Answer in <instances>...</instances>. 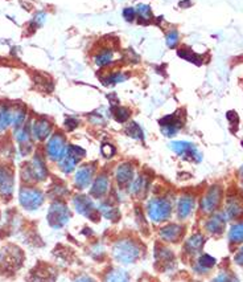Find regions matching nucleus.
<instances>
[{
    "label": "nucleus",
    "mask_w": 243,
    "mask_h": 282,
    "mask_svg": "<svg viewBox=\"0 0 243 282\" xmlns=\"http://www.w3.org/2000/svg\"><path fill=\"white\" fill-rule=\"evenodd\" d=\"M222 199V190L220 186H213L209 188L206 195L203 196L202 201H201V210L205 214H212L217 210V207L221 203Z\"/></svg>",
    "instance_id": "obj_12"
},
{
    "label": "nucleus",
    "mask_w": 243,
    "mask_h": 282,
    "mask_svg": "<svg viewBox=\"0 0 243 282\" xmlns=\"http://www.w3.org/2000/svg\"><path fill=\"white\" fill-rule=\"evenodd\" d=\"M148 187H149V179L147 175L144 174H142L139 176L136 177L134 182L131 183L130 190L131 194L136 197H144L147 191H148Z\"/></svg>",
    "instance_id": "obj_22"
},
{
    "label": "nucleus",
    "mask_w": 243,
    "mask_h": 282,
    "mask_svg": "<svg viewBox=\"0 0 243 282\" xmlns=\"http://www.w3.org/2000/svg\"><path fill=\"white\" fill-rule=\"evenodd\" d=\"M213 282H238V280L227 273H221L213 280Z\"/></svg>",
    "instance_id": "obj_41"
},
{
    "label": "nucleus",
    "mask_w": 243,
    "mask_h": 282,
    "mask_svg": "<svg viewBox=\"0 0 243 282\" xmlns=\"http://www.w3.org/2000/svg\"><path fill=\"white\" fill-rule=\"evenodd\" d=\"M229 241L231 245H239L243 242V224H234L229 231Z\"/></svg>",
    "instance_id": "obj_30"
},
{
    "label": "nucleus",
    "mask_w": 243,
    "mask_h": 282,
    "mask_svg": "<svg viewBox=\"0 0 243 282\" xmlns=\"http://www.w3.org/2000/svg\"><path fill=\"white\" fill-rule=\"evenodd\" d=\"M114 59H115V52H114L113 48L110 46H106L103 49H101L95 55L94 61L95 64L101 66V68H104V66H108L114 63Z\"/></svg>",
    "instance_id": "obj_24"
},
{
    "label": "nucleus",
    "mask_w": 243,
    "mask_h": 282,
    "mask_svg": "<svg viewBox=\"0 0 243 282\" xmlns=\"http://www.w3.org/2000/svg\"><path fill=\"white\" fill-rule=\"evenodd\" d=\"M123 18L126 22L131 23V22H134L136 18V9L132 8V7H128V8L123 9Z\"/></svg>",
    "instance_id": "obj_40"
},
{
    "label": "nucleus",
    "mask_w": 243,
    "mask_h": 282,
    "mask_svg": "<svg viewBox=\"0 0 243 282\" xmlns=\"http://www.w3.org/2000/svg\"><path fill=\"white\" fill-rule=\"evenodd\" d=\"M25 117H27V113H25L24 108H16L12 111V125L15 126V129L23 128L24 122H25Z\"/></svg>",
    "instance_id": "obj_36"
},
{
    "label": "nucleus",
    "mask_w": 243,
    "mask_h": 282,
    "mask_svg": "<svg viewBox=\"0 0 243 282\" xmlns=\"http://www.w3.org/2000/svg\"><path fill=\"white\" fill-rule=\"evenodd\" d=\"M106 282H130V277L124 270L122 269H113L106 276Z\"/></svg>",
    "instance_id": "obj_34"
},
{
    "label": "nucleus",
    "mask_w": 243,
    "mask_h": 282,
    "mask_svg": "<svg viewBox=\"0 0 243 282\" xmlns=\"http://www.w3.org/2000/svg\"><path fill=\"white\" fill-rule=\"evenodd\" d=\"M48 176V169L45 162L40 155H35V158L25 164L21 170V177L25 182H42Z\"/></svg>",
    "instance_id": "obj_4"
},
{
    "label": "nucleus",
    "mask_w": 243,
    "mask_h": 282,
    "mask_svg": "<svg viewBox=\"0 0 243 282\" xmlns=\"http://www.w3.org/2000/svg\"><path fill=\"white\" fill-rule=\"evenodd\" d=\"M235 262L241 266H243V246L238 250V253L235 255Z\"/></svg>",
    "instance_id": "obj_44"
},
{
    "label": "nucleus",
    "mask_w": 243,
    "mask_h": 282,
    "mask_svg": "<svg viewBox=\"0 0 243 282\" xmlns=\"http://www.w3.org/2000/svg\"><path fill=\"white\" fill-rule=\"evenodd\" d=\"M95 175V164L87 163L81 166L80 169L77 170L76 176H74V184L77 188L83 190L90 186V183L93 182Z\"/></svg>",
    "instance_id": "obj_13"
},
{
    "label": "nucleus",
    "mask_w": 243,
    "mask_h": 282,
    "mask_svg": "<svg viewBox=\"0 0 243 282\" xmlns=\"http://www.w3.org/2000/svg\"><path fill=\"white\" fill-rule=\"evenodd\" d=\"M206 231L212 235H221L225 231V216L222 214L213 215L206 223Z\"/></svg>",
    "instance_id": "obj_23"
},
{
    "label": "nucleus",
    "mask_w": 243,
    "mask_h": 282,
    "mask_svg": "<svg viewBox=\"0 0 243 282\" xmlns=\"http://www.w3.org/2000/svg\"><path fill=\"white\" fill-rule=\"evenodd\" d=\"M134 166L131 163H121L117 167L115 171V179L121 188H127L131 186V183L134 182Z\"/></svg>",
    "instance_id": "obj_16"
},
{
    "label": "nucleus",
    "mask_w": 243,
    "mask_h": 282,
    "mask_svg": "<svg viewBox=\"0 0 243 282\" xmlns=\"http://www.w3.org/2000/svg\"><path fill=\"white\" fill-rule=\"evenodd\" d=\"M225 216L229 220H234L243 216V199L238 195L229 196L226 201V212Z\"/></svg>",
    "instance_id": "obj_18"
},
{
    "label": "nucleus",
    "mask_w": 243,
    "mask_h": 282,
    "mask_svg": "<svg viewBox=\"0 0 243 282\" xmlns=\"http://www.w3.org/2000/svg\"><path fill=\"white\" fill-rule=\"evenodd\" d=\"M14 173L7 167H0V196L9 197L14 194Z\"/></svg>",
    "instance_id": "obj_17"
},
{
    "label": "nucleus",
    "mask_w": 243,
    "mask_h": 282,
    "mask_svg": "<svg viewBox=\"0 0 243 282\" xmlns=\"http://www.w3.org/2000/svg\"><path fill=\"white\" fill-rule=\"evenodd\" d=\"M74 282H95V281L91 277H87V276H81V277L77 278Z\"/></svg>",
    "instance_id": "obj_45"
},
{
    "label": "nucleus",
    "mask_w": 243,
    "mask_h": 282,
    "mask_svg": "<svg viewBox=\"0 0 243 282\" xmlns=\"http://www.w3.org/2000/svg\"><path fill=\"white\" fill-rule=\"evenodd\" d=\"M80 160L77 159V158H74L73 155H70L69 152H66V154L63 155V158L59 162V166H60V170L62 171V173L65 174H70L73 173L74 170H76L77 167V163H78Z\"/></svg>",
    "instance_id": "obj_28"
},
{
    "label": "nucleus",
    "mask_w": 243,
    "mask_h": 282,
    "mask_svg": "<svg viewBox=\"0 0 243 282\" xmlns=\"http://www.w3.org/2000/svg\"><path fill=\"white\" fill-rule=\"evenodd\" d=\"M111 114H113L114 119L119 123H124L126 121H128L131 117L130 109H127V108L121 105L111 106Z\"/></svg>",
    "instance_id": "obj_31"
},
{
    "label": "nucleus",
    "mask_w": 243,
    "mask_h": 282,
    "mask_svg": "<svg viewBox=\"0 0 243 282\" xmlns=\"http://www.w3.org/2000/svg\"><path fill=\"white\" fill-rule=\"evenodd\" d=\"M155 265L159 270H168L175 265V255L165 246L158 245L155 249Z\"/></svg>",
    "instance_id": "obj_14"
},
{
    "label": "nucleus",
    "mask_w": 243,
    "mask_h": 282,
    "mask_svg": "<svg viewBox=\"0 0 243 282\" xmlns=\"http://www.w3.org/2000/svg\"><path fill=\"white\" fill-rule=\"evenodd\" d=\"M99 212H101V215L103 217H106L107 220H111V221H118L121 218L119 210L115 205H113L111 203H107V201H103L102 204L99 205Z\"/></svg>",
    "instance_id": "obj_25"
},
{
    "label": "nucleus",
    "mask_w": 243,
    "mask_h": 282,
    "mask_svg": "<svg viewBox=\"0 0 243 282\" xmlns=\"http://www.w3.org/2000/svg\"><path fill=\"white\" fill-rule=\"evenodd\" d=\"M68 191H66V188L62 186H54L52 188V191H50V195L53 196V197H62L63 195H66Z\"/></svg>",
    "instance_id": "obj_42"
},
{
    "label": "nucleus",
    "mask_w": 243,
    "mask_h": 282,
    "mask_svg": "<svg viewBox=\"0 0 243 282\" xmlns=\"http://www.w3.org/2000/svg\"><path fill=\"white\" fill-rule=\"evenodd\" d=\"M24 262V252L19 246L5 245L0 252V272L3 274H12L21 268Z\"/></svg>",
    "instance_id": "obj_2"
},
{
    "label": "nucleus",
    "mask_w": 243,
    "mask_h": 282,
    "mask_svg": "<svg viewBox=\"0 0 243 282\" xmlns=\"http://www.w3.org/2000/svg\"><path fill=\"white\" fill-rule=\"evenodd\" d=\"M108 187H110V179L106 174H101L93 180L90 195L95 199H102L108 192Z\"/></svg>",
    "instance_id": "obj_19"
},
{
    "label": "nucleus",
    "mask_w": 243,
    "mask_h": 282,
    "mask_svg": "<svg viewBox=\"0 0 243 282\" xmlns=\"http://www.w3.org/2000/svg\"><path fill=\"white\" fill-rule=\"evenodd\" d=\"M57 270L53 266H49L46 264L37 265L33 268L29 273V282H56L57 280Z\"/></svg>",
    "instance_id": "obj_11"
},
{
    "label": "nucleus",
    "mask_w": 243,
    "mask_h": 282,
    "mask_svg": "<svg viewBox=\"0 0 243 282\" xmlns=\"http://www.w3.org/2000/svg\"><path fill=\"white\" fill-rule=\"evenodd\" d=\"M52 123L45 118H39L33 121L31 126V135L36 141H45L52 134Z\"/></svg>",
    "instance_id": "obj_15"
},
{
    "label": "nucleus",
    "mask_w": 243,
    "mask_h": 282,
    "mask_svg": "<svg viewBox=\"0 0 243 282\" xmlns=\"http://www.w3.org/2000/svg\"><path fill=\"white\" fill-rule=\"evenodd\" d=\"M126 134L128 137L138 139V141H143L144 139V131L136 122H130L127 125Z\"/></svg>",
    "instance_id": "obj_35"
},
{
    "label": "nucleus",
    "mask_w": 243,
    "mask_h": 282,
    "mask_svg": "<svg viewBox=\"0 0 243 282\" xmlns=\"http://www.w3.org/2000/svg\"><path fill=\"white\" fill-rule=\"evenodd\" d=\"M12 123V110L8 106L0 105V131H4Z\"/></svg>",
    "instance_id": "obj_33"
},
{
    "label": "nucleus",
    "mask_w": 243,
    "mask_h": 282,
    "mask_svg": "<svg viewBox=\"0 0 243 282\" xmlns=\"http://www.w3.org/2000/svg\"><path fill=\"white\" fill-rule=\"evenodd\" d=\"M66 139L61 132H56L49 138V141L46 143V154L49 156L50 160L60 162L62 159L63 155L66 154Z\"/></svg>",
    "instance_id": "obj_8"
},
{
    "label": "nucleus",
    "mask_w": 243,
    "mask_h": 282,
    "mask_svg": "<svg viewBox=\"0 0 243 282\" xmlns=\"http://www.w3.org/2000/svg\"><path fill=\"white\" fill-rule=\"evenodd\" d=\"M130 77L127 73L123 72H114L107 74L106 77L102 78V82H103V85L106 87H113L115 84H121V82H124L127 78Z\"/></svg>",
    "instance_id": "obj_32"
},
{
    "label": "nucleus",
    "mask_w": 243,
    "mask_h": 282,
    "mask_svg": "<svg viewBox=\"0 0 243 282\" xmlns=\"http://www.w3.org/2000/svg\"><path fill=\"white\" fill-rule=\"evenodd\" d=\"M203 241H205V239H203L202 235H193V236L188 239V241L185 244V250L190 256L196 255V253H198L200 250L202 249Z\"/></svg>",
    "instance_id": "obj_26"
},
{
    "label": "nucleus",
    "mask_w": 243,
    "mask_h": 282,
    "mask_svg": "<svg viewBox=\"0 0 243 282\" xmlns=\"http://www.w3.org/2000/svg\"><path fill=\"white\" fill-rule=\"evenodd\" d=\"M70 216L72 215H70L68 205L63 201L57 200L50 204L48 215H46V220L53 229H61L69 223Z\"/></svg>",
    "instance_id": "obj_5"
},
{
    "label": "nucleus",
    "mask_w": 243,
    "mask_h": 282,
    "mask_svg": "<svg viewBox=\"0 0 243 282\" xmlns=\"http://www.w3.org/2000/svg\"><path fill=\"white\" fill-rule=\"evenodd\" d=\"M147 215L153 223L167 221L172 215V203L167 197H153L147 204Z\"/></svg>",
    "instance_id": "obj_3"
},
{
    "label": "nucleus",
    "mask_w": 243,
    "mask_h": 282,
    "mask_svg": "<svg viewBox=\"0 0 243 282\" xmlns=\"http://www.w3.org/2000/svg\"><path fill=\"white\" fill-rule=\"evenodd\" d=\"M78 125H80L78 119L73 118V117H69V118L65 121V126H66V129H68L69 131H72V130L78 128Z\"/></svg>",
    "instance_id": "obj_43"
},
{
    "label": "nucleus",
    "mask_w": 243,
    "mask_h": 282,
    "mask_svg": "<svg viewBox=\"0 0 243 282\" xmlns=\"http://www.w3.org/2000/svg\"><path fill=\"white\" fill-rule=\"evenodd\" d=\"M101 152L103 155V158L110 159V158H113L114 155H115L117 150H115V147L111 143H103L102 147H101Z\"/></svg>",
    "instance_id": "obj_39"
},
{
    "label": "nucleus",
    "mask_w": 243,
    "mask_h": 282,
    "mask_svg": "<svg viewBox=\"0 0 243 282\" xmlns=\"http://www.w3.org/2000/svg\"><path fill=\"white\" fill-rule=\"evenodd\" d=\"M216 265V259L209 255H203L198 259L197 266L198 269H202L203 272H206L209 269H212Z\"/></svg>",
    "instance_id": "obj_37"
},
{
    "label": "nucleus",
    "mask_w": 243,
    "mask_h": 282,
    "mask_svg": "<svg viewBox=\"0 0 243 282\" xmlns=\"http://www.w3.org/2000/svg\"><path fill=\"white\" fill-rule=\"evenodd\" d=\"M182 232H184V227L180 224H167L160 229V237L164 241L176 242L182 236Z\"/></svg>",
    "instance_id": "obj_20"
},
{
    "label": "nucleus",
    "mask_w": 243,
    "mask_h": 282,
    "mask_svg": "<svg viewBox=\"0 0 243 282\" xmlns=\"http://www.w3.org/2000/svg\"><path fill=\"white\" fill-rule=\"evenodd\" d=\"M165 43L169 48H175L179 44V32L176 29H171L165 36Z\"/></svg>",
    "instance_id": "obj_38"
},
{
    "label": "nucleus",
    "mask_w": 243,
    "mask_h": 282,
    "mask_svg": "<svg viewBox=\"0 0 243 282\" xmlns=\"http://www.w3.org/2000/svg\"><path fill=\"white\" fill-rule=\"evenodd\" d=\"M19 201L24 210L36 211L44 203V194L36 188L23 187L19 192Z\"/></svg>",
    "instance_id": "obj_6"
},
{
    "label": "nucleus",
    "mask_w": 243,
    "mask_h": 282,
    "mask_svg": "<svg viewBox=\"0 0 243 282\" xmlns=\"http://www.w3.org/2000/svg\"><path fill=\"white\" fill-rule=\"evenodd\" d=\"M159 123H160V128H162V135L172 138L180 131V129L182 128V125H184V118H182V115H180V113L177 111V113L165 115L164 118L159 121Z\"/></svg>",
    "instance_id": "obj_9"
},
{
    "label": "nucleus",
    "mask_w": 243,
    "mask_h": 282,
    "mask_svg": "<svg viewBox=\"0 0 243 282\" xmlns=\"http://www.w3.org/2000/svg\"><path fill=\"white\" fill-rule=\"evenodd\" d=\"M114 259L121 264H134L142 257V246L130 237L122 239L113 248Z\"/></svg>",
    "instance_id": "obj_1"
},
{
    "label": "nucleus",
    "mask_w": 243,
    "mask_h": 282,
    "mask_svg": "<svg viewBox=\"0 0 243 282\" xmlns=\"http://www.w3.org/2000/svg\"><path fill=\"white\" fill-rule=\"evenodd\" d=\"M136 15L139 18V24L148 25L153 22V15L151 11V7L147 4H139L136 8Z\"/></svg>",
    "instance_id": "obj_29"
},
{
    "label": "nucleus",
    "mask_w": 243,
    "mask_h": 282,
    "mask_svg": "<svg viewBox=\"0 0 243 282\" xmlns=\"http://www.w3.org/2000/svg\"><path fill=\"white\" fill-rule=\"evenodd\" d=\"M73 205L80 215L85 216V217L90 218L94 223H97L101 217V212L99 208H97L94 201L91 200L89 196L86 195H77L73 199Z\"/></svg>",
    "instance_id": "obj_7"
},
{
    "label": "nucleus",
    "mask_w": 243,
    "mask_h": 282,
    "mask_svg": "<svg viewBox=\"0 0 243 282\" xmlns=\"http://www.w3.org/2000/svg\"><path fill=\"white\" fill-rule=\"evenodd\" d=\"M194 205H196V200L192 195H182L179 199V203H177V216L181 218V220H185L188 218L190 215L193 214Z\"/></svg>",
    "instance_id": "obj_21"
},
{
    "label": "nucleus",
    "mask_w": 243,
    "mask_h": 282,
    "mask_svg": "<svg viewBox=\"0 0 243 282\" xmlns=\"http://www.w3.org/2000/svg\"><path fill=\"white\" fill-rule=\"evenodd\" d=\"M177 55L180 56L181 59L186 60V61H189V63H193V64H202V56L197 55L196 52H193V50L188 48V46H181L180 49L177 50Z\"/></svg>",
    "instance_id": "obj_27"
},
{
    "label": "nucleus",
    "mask_w": 243,
    "mask_h": 282,
    "mask_svg": "<svg viewBox=\"0 0 243 282\" xmlns=\"http://www.w3.org/2000/svg\"><path fill=\"white\" fill-rule=\"evenodd\" d=\"M171 149L175 151L176 154L184 158L186 160H193V162H200L202 159V155L198 151V149L193 143L190 142H181L176 141L171 143Z\"/></svg>",
    "instance_id": "obj_10"
}]
</instances>
